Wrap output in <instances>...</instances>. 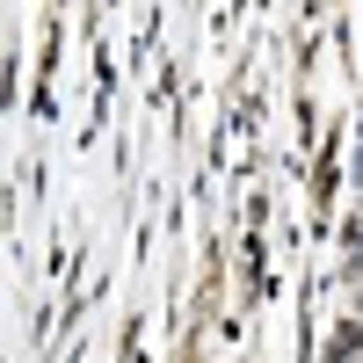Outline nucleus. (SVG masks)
<instances>
[{
  "mask_svg": "<svg viewBox=\"0 0 363 363\" xmlns=\"http://www.w3.org/2000/svg\"><path fill=\"white\" fill-rule=\"evenodd\" d=\"M182 363H203V356H196V349H189V356H182Z\"/></svg>",
  "mask_w": 363,
  "mask_h": 363,
  "instance_id": "nucleus-1",
  "label": "nucleus"
}]
</instances>
